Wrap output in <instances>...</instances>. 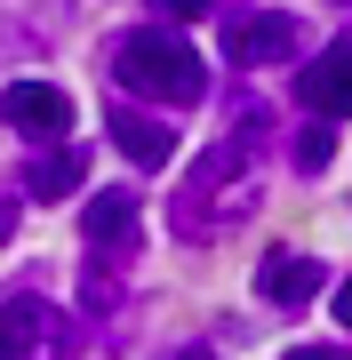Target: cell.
I'll use <instances>...</instances> for the list:
<instances>
[{"instance_id": "12", "label": "cell", "mask_w": 352, "mask_h": 360, "mask_svg": "<svg viewBox=\"0 0 352 360\" xmlns=\"http://www.w3.org/2000/svg\"><path fill=\"white\" fill-rule=\"evenodd\" d=\"M152 8H160V16H209L216 0H152Z\"/></svg>"}, {"instance_id": "3", "label": "cell", "mask_w": 352, "mask_h": 360, "mask_svg": "<svg viewBox=\"0 0 352 360\" xmlns=\"http://www.w3.org/2000/svg\"><path fill=\"white\" fill-rule=\"evenodd\" d=\"M80 328L48 296H0V360H72Z\"/></svg>"}, {"instance_id": "10", "label": "cell", "mask_w": 352, "mask_h": 360, "mask_svg": "<svg viewBox=\"0 0 352 360\" xmlns=\"http://www.w3.org/2000/svg\"><path fill=\"white\" fill-rule=\"evenodd\" d=\"M16 184H25L32 200H65V193H80V153H32Z\"/></svg>"}, {"instance_id": "16", "label": "cell", "mask_w": 352, "mask_h": 360, "mask_svg": "<svg viewBox=\"0 0 352 360\" xmlns=\"http://www.w3.org/2000/svg\"><path fill=\"white\" fill-rule=\"evenodd\" d=\"M169 360H216V352H209V345H184V352H169Z\"/></svg>"}, {"instance_id": "7", "label": "cell", "mask_w": 352, "mask_h": 360, "mask_svg": "<svg viewBox=\"0 0 352 360\" xmlns=\"http://www.w3.org/2000/svg\"><path fill=\"white\" fill-rule=\"evenodd\" d=\"M320 281H328V264L296 257V248H273V257L256 264V296H264V304H280V312L313 304V296H320Z\"/></svg>"}, {"instance_id": "17", "label": "cell", "mask_w": 352, "mask_h": 360, "mask_svg": "<svg viewBox=\"0 0 352 360\" xmlns=\"http://www.w3.org/2000/svg\"><path fill=\"white\" fill-rule=\"evenodd\" d=\"M337 8H352V0H337Z\"/></svg>"}, {"instance_id": "11", "label": "cell", "mask_w": 352, "mask_h": 360, "mask_svg": "<svg viewBox=\"0 0 352 360\" xmlns=\"http://www.w3.org/2000/svg\"><path fill=\"white\" fill-rule=\"evenodd\" d=\"M328 153H337V136H328V120L296 136V168H304V176H320V168H328Z\"/></svg>"}, {"instance_id": "9", "label": "cell", "mask_w": 352, "mask_h": 360, "mask_svg": "<svg viewBox=\"0 0 352 360\" xmlns=\"http://www.w3.org/2000/svg\"><path fill=\"white\" fill-rule=\"evenodd\" d=\"M80 232H89L105 257H129L136 232H144V224H136V200H129V193H96V200H89V217H80Z\"/></svg>"}, {"instance_id": "13", "label": "cell", "mask_w": 352, "mask_h": 360, "mask_svg": "<svg viewBox=\"0 0 352 360\" xmlns=\"http://www.w3.org/2000/svg\"><path fill=\"white\" fill-rule=\"evenodd\" d=\"M288 360H352V352H344V345H296Z\"/></svg>"}, {"instance_id": "4", "label": "cell", "mask_w": 352, "mask_h": 360, "mask_svg": "<svg viewBox=\"0 0 352 360\" xmlns=\"http://www.w3.org/2000/svg\"><path fill=\"white\" fill-rule=\"evenodd\" d=\"M296 40H304V25L288 8H240L233 25H224V56H233L240 72H264V65H288Z\"/></svg>"}, {"instance_id": "1", "label": "cell", "mask_w": 352, "mask_h": 360, "mask_svg": "<svg viewBox=\"0 0 352 360\" xmlns=\"http://www.w3.org/2000/svg\"><path fill=\"white\" fill-rule=\"evenodd\" d=\"M112 80L129 96H152V104H200V96H209L200 49L184 32H169V25H144V32L120 40V49H112Z\"/></svg>"}, {"instance_id": "5", "label": "cell", "mask_w": 352, "mask_h": 360, "mask_svg": "<svg viewBox=\"0 0 352 360\" xmlns=\"http://www.w3.org/2000/svg\"><path fill=\"white\" fill-rule=\"evenodd\" d=\"M296 96L313 120H344L352 112V40H337V49H320L313 65L296 72Z\"/></svg>"}, {"instance_id": "6", "label": "cell", "mask_w": 352, "mask_h": 360, "mask_svg": "<svg viewBox=\"0 0 352 360\" xmlns=\"http://www.w3.org/2000/svg\"><path fill=\"white\" fill-rule=\"evenodd\" d=\"M0 120L25 129V136H65L72 129V96L56 80H16V89H0Z\"/></svg>"}, {"instance_id": "8", "label": "cell", "mask_w": 352, "mask_h": 360, "mask_svg": "<svg viewBox=\"0 0 352 360\" xmlns=\"http://www.w3.org/2000/svg\"><path fill=\"white\" fill-rule=\"evenodd\" d=\"M105 136H112L136 168H169V153H176V129H169L160 112H136V104H112V112H105Z\"/></svg>"}, {"instance_id": "15", "label": "cell", "mask_w": 352, "mask_h": 360, "mask_svg": "<svg viewBox=\"0 0 352 360\" xmlns=\"http://www.w3.org/2000/svg\"><path fill=\"white\" fill-rule=\"evenodd\" d=\"M337 321L352 328V281H337Z\"/></svg>"}, {"instance_id": "14", "label": "cell", "mask_w": 352, "mask_h": 360, "mask_svg": "<svg viewBox=\"0 0 352 360\" xmlns=\"http://www.w3.org/2000/svg\"><path fill=\"white\" fill-rule=\"evenodd\" d=\"M8 232H16V193L0 184V240H8Z\"/></svg>"}, {"instance_id": "2", "label": "cell", "mask_w": 352, "mask_h": 360, "mask_svg": "<svg viewBox=\"0 0 352 360\" xmlns=\"http://www.w3.org/2000/svg\"><path fill=\"white\" fill-rule=\"evenodd\" d=\"M248 208H256V168H248V153L216 144V153L184 176V193H176V232L184 240H209V232H233Z\"/></svg>"}]
</instances>
